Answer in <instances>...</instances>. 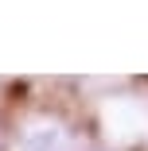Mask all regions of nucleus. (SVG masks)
<instances>
[{
    "label": "nucleus",
    "mask_w": 148,
    "mask_h": 151,
    "mask_svg": "<svg viewBox=\"0 0 148 151\" xmlns=\"http://www.w3.org/2000/svg\"><path fill=\"white\" fill-rule=\"evenodd\" d=\"M16 151H70V128L55 116H39L20 132Z\"/></svg>",
    "instance_id": "obj_1"
},
{
    "label": "nucleus",
    "mask_w": 148,
    "mask_h": 151,
    "mask_svg": "<svg viewBox=\"0 0 148 151\" xmlns=\"http://www.w3.org/2000/svg\"><path fill=\"white\" fill-rule=\"evenodd\" d=\"M4 147H8V139H4V132H0V151H4Z\"/></svg>",
    "instance_id": "obj_2"
}]
</instances>
